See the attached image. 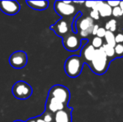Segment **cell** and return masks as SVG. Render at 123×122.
Here are the masks:
<instances>
[{
  "instance_id": "obj_1",
  "label": "cell",
  "mask_w": 123,
  "mask_h": 122,
  "mask_svg": "<svg viewBox=\"0 0 123 122\" xmlns=\"http://www.w3.org/2000/svg\"><path fill=\"white\" fill-rule=\"evenodd\" d=\"M91 68L96 75H103L108 69L109 60L102 48L96 49L94 56L91 61Z\"/></svg>"
},
{
  "instance_id": "obj_2",
  "label": "cell",
  "mask_w": 123,
  "mask_h": 122,
  "mask_svg": "<svg viewBox=\"0 0 123 122\" xmlns=\"http://www.w3.org/2000/svg\"><path fill=\"white\" fill-rule=\"evenodd\" d=\"M83 68V60L80 57L73 55L69 57L65 63V71L69 77L75 78L79 76Z\"/></svg>"
},
{
  "instance_id": "obj_3",
  "label": "cell",
  "mask_w": 123,
  "mask_h": 122,
  "mask_svg": "<svg viewBox=\"0 0 123 122\" xmlns=\"http://www.w3.org/2000/svg\"><path fill=\"white\" fill-rule=\"evenodd\" d=\"M12 94L18 99H27L32 95L33 89L27 82L20 80L13 85Z\"/></svg>"
},
{
  "instance_id": "obj_4",
  "label": "cell",
  "mask_w": 123,
  "mask_h": 122,
  "mask_svg": "<svg viewBox=\"0 0 123 122\" xmlns=\"http://www.w3.org/2000/svg\"><path fill=\"white\" fill-rule=\"evenodd\" d=\"M49 97H52L66 105L70 100V90L64 85H56L51 87L49 91Z\"/></svg>"
},
{
  "instance_id": "obj_5",
  "label": "cell",
  "mask_w": 123,
  "mask_h": 122,
  "mask_svg": "<svg viewBox=\"0 0 123 122\" xmlns=\"http://www.w3.org/2000/svg\"><path fill=\"white\" fill-rule=\"evenodd\" d=\"M8 62L13 69L20 70L25 68L28 63L27 54L23 50L15 51L10 55Z\"/></svg>"
},
{
  "instance_id": "obj_6",
  "label": "cell",
  "mask_w": 123,
  "mask_h": 122,
  "mask_svg": "<svg viewBox=\"0 0 123 122\" xmlns=\"http://www.w3.org/2000/svg\"><path fill=\"white\" fill-rule=\"evenodd\" d=\"M72 3L68 4V3H65L64 1H56L55 3L54 8L60 16L63 17V18L70 17L74 15L76 12L75 6H74Z\"/></svg>"
},
{
  "instance_id": "obj_7",
  "label": "cell",
  "mask_w": 123,
  "mask_h": 122,
  "mask_svg": "<svg viewBox=\"0 0 123 122\" xmlns=\"http://www.w3.org/2000/svg\"><path fill=\"white\" fill-rule=\"evenodd\" d=\"M63 45L67 50L76 51L80 48L81 40L75 34H68L63 38Z\"/></svg>"
},
{
  "instance_id": "obj_8",
  "label": "cell",
  "mask_w": 123,
  "mask_h": 122,
  "mask_svg": "<svg viewBox=\"0 0 123 122\" xmlns=\"http://www.w3.org/2000/svg\"><path fill=\"white\" fill-rule=\"evenodd\" d=\"M0 10L6 15H16L20 10V4L17 1H0Z\"/></svg>"
},
{
  "instance_id": "obj_9",
  "label": "cell",
  "mask_w": 123,
  "mask_h": 122,
  "mask_svg": "<svg viewBox=\"0 0 123 122\" xmlns=\"http://www.w3.org/2000/svg\"><path fill=\"white\" fill-rule=\"evenodd\" d=\"M52 30L58 36L64 38L69 34L70 31V25L69 23L65 19V18H61L59 21H57L55 24H53L50 27Z\"/></svg>"
},
{
  "instance_id": "obj_10",
  "label": "cell",
  "mask_w": 123,
  "mask_h": 122,
  "mask_svg": "<svg viewBox=\"0 0 123 122\" xmlns=\"http://www.w3.org/2000/svg\"><path fill=\"white\" fill-rule=\"evenodd\" d=\"M66 105H64L63 103L60 102L57 99H54L52 97H49L48 96L47 100H46V104H45V110L48 112L51 113V114H55L56 112L65 109Z\"/></svg>"
},
{
  "instance_id": "obj_11",
  "label": "cell",
  "mask_w": 123,
  "mask_h": 122,
  "mask_svg": "<svg viewBox=\"0 0 123 122\" xmlns=\"http://www.w3.org/2000/svg\"><path fill=\"white\" fill-rule=\"evenodd\" d=\"M75 25L77 27V29H80V32L84 31V32L87 33L88 34H92V29L94 27V20L90 17H86L83 19H80L79 21H76Z\"/></svg>"
},
{
  "instance_id": "obj_12",
  "label": "cell",
  "mask_w": 123,
  "mask_h": 122,
  "mask_svg": "<svg viewBox=\"0 0 123 122\" xmlns=\"http://www.w3.org/2000/svg\"><path fill=\"white\" fill-rule=\"evenodd\" d=\"M54 122H71V109H64L54 114Z\"/></svg>"
},
{
  "instance_id": "obj_13",
  "label": "cell",
  "mask_w": 123,
  "mask_h": 122,
  "mask_svg": "<svg viewBox=\"0 0 123 122\" xmlns=\"http://www.w3.org/2000/svg\"><path fill=\"white\" fill-rule=\"evenodd\" d=\"M26 4L29 5L32 9L34 10H45L49 7V2L45 0H41V1H26Z\"/></svg>"
},
{
  "instance_id": "obj_14",
  "label": "cell",
  "mask_w": 123,
  "mask_h": 122,
  "mask_svg": "<svg viewBox=\"0 0 123 122\" xmlns=\"http://www.w3.org/2000/svg\"><path fill=\"white\" fill-rule=\"evenodd\" d=\"M95 51H96V49H95L91 44H89V45H86V47L83 49L81 54H82L83 58L86 59V61L91 62L93 56H94Z\"/></svg>"
},
{
  "instance_id": "obj_15",
  "label": "cell",
  "mask_w": 123,
  "mask_h": 122,
  "mask_svg": "<svg viewBox=\"0 0 123 122\" xmlns=\"http://www.w3.org/2000/svg\"><path fill=\"white\" fill-rule=\"evenodd\" d=\"M111 11H112V8L107 4L106 2H103L101 7L98 10L100 17H103V18L111 16Z\"/></svg>"
},
{
  "instance_id": "obj_16",
  "label": "cell",
  "mask_w": 123,
  "mask_h": 122,
  "mask_svg": "<svg viewBox=\"0 0 123 122\" xmlns=\"http://www.w3.org/2000/svg\"><path fill=\"white\" fill-rule=\"evenodd\" d=\"M105 39L106 41V44L111 46V47H115L116 46V41H115V34L111 33V31H106L105 34Z\"/></svg>"
},
{
  "instance_id": "obj_17",
  "label": "cell",
  "mask_w": 123,
  "mask_h": 122,
  "mask_svg": "<svg viewBox=\"0 0 123 122\" xmlns=\"http://www.w3.org/2000/svg\"><path fill=\"white\" fill-rule=\"evenodd\" d=\"M101 48L107 58H114V56L116 55L114 48L111 47V46L108 45V44H103Z\"/></svg>"
},
{
  "instance_id": "obj_18",
  "label": "cell",
  "mask_w": 123,
  "mask_h": 122,
  "mask_svg": "<svg viewBox=\"0 0 123 122\" xmlns=\"http://www.w3.org/2000/svg\"><path fill=\"white\" fill-rule=\"evenodd\" d=\"M105 29L106 31H111V33L117 30V21L116 19H111L105 23Z\"/></svg>"
},
{
  "instance_id": "obj_19",
  "label": "cell",
  "mask_w": 123,
  "mask_h": 122,
  "mask_svg": "<svg viewBox=\"0 0 123 122\" xmlns=\"http://www.w3.org/2000/svg\"><path fill=\"white\" fill-rule=\"evenodd\" d=\"M91 45H92L96 49H100V48H101L102 45H103V40H102V39H100V38L95 37L94 39H92Z\"/></svg>"
},
{
  "instance_id": "obj_20",
  "label": "cell",
  "mask_w": 123,
  "mask_h": 122,
  "mask_svg": "<svg viewBox=\"0 0 123 122\" xmlns=\"http://www.w3.org/2000/svg\"><path fill=\"white\" fill-rule=\"evenodd\" d=\"M115 50V54H117L118 57H122L123 56V44H117L114 47Z\"/></svg>"
},
{
  "instance_id": "obj_21",
  "label": "cell",
  "mask_w": 123,
  "mask_h": 122,
  "mask_svg": "<svg viewBox=\"0 0 123 122\" xmlns=\"http://www.w3.org/2000/svg\"><path fill=\"white\" fill-rule=\"evenodd\" d=\"M43 120H44V122H53L54 121V116L51 114V113L48 112V111H44L43 116H41Z\"/></svg>"
},
{
  "instance_id": "obj_22",
  "label": "cell",
  "mask_w": 123,
  "mask_h": 122,
  "mask_svg": "<svg viewBox=\"0 0 123 122\" xmlns=\"http://www.w3.org/2000/svg\"><path fill=\"white\" fill-rule=\"evenodd\" d=\"M111 15H113L114 17H122L123 15L122 10L120 8V7H116V8H112L111 11Z\"/></svg>"
},
{
  "instance_id": "obj_23",
  "label": "cell",
  "mask_w": 123,
  "mask_h": 122,
  "mask_svg": "<svg viewBox=\"0 0 123 122\" xmlns=\"http://www.w3.org/2000/svg\"><path fill=\"white\" fill-rule=\"evenodd\" d=\"M116 44H123V33H118L117 35H115Z\"/></svg>"
},
{
  "instance_id": "obj_24",
  "label": "cell",
  "mask_w": 123,
  "mask_h": 122,
  "mask_svg": "<svg viewBox=\"0 0 123 122\" xmlns=\"http://www.w3.org/2000/svg\"><path fill=\"white\" fill-rule=\"evenodd\" d=\"M90 18H92V19L95 20H99L100 18V14H99V12L96 11V10H91V13H90Z\"/></svg>"
},
{
  "instance_id": "obj_25",
  "label": "cell",
  "mask_w": 123,
  "mask_h": 122,
  "mask_svg": "<svg viewBox=\"0 0 123 122\" xmlns=\"http://www.w3.org/2000/svg\"><path fill=\"white\" fill-rule=\"evenodd\" d=\"M105 32H106V30H105L104 28H99L98 30H97V33H96V37L102 39L103 37H105Z\"/></svg>"
},
{
  "instance_id": "obj_26",
  "label": "cell",
  "mask_w": 123,
  "mask_h": 122,
  "mask_svg": "<svg viewBox=\"0 0 123 122\" xmlns=\"http://www.w3.org/2000/svg\"><path fill=\"white\" fill-rule=\"evenodd\" d=\"M106 3L111 8L118 7L119 4H120V1H110V2H106Z\"/></svg>"
},
{
  "instance_id": "obj_27",
  "label": "cell",
  "mask_w": 123,
  "mask_h": 122,
  "mask_svg": "<svg viewBox=\"0 0 123 122\" xmlns=\"http://www.w3.org/2000/svg\"><path fill=\"white\" fill-rule=\"evenodd\" d=\"M102 3H103V2H102V1H96V3H95L94 7L92 8V10H96V11H98V10L100 9V7H101Z\"/></svg>"
},
{
  "instance_id": "obj_28",
  "label": "cell",
  "mask_w": 123,
  "mask_h": 122,
  "mask_svg": "<svg viewBox=\"0 0 123 122\" xmlns=\"http://www.w3.org/2000/svg\"><path fill=\"white\" fill-rule=\"evenodd\" d=\"M86 6L89 8H92L94 7L95 3H96V1H88V2H86Z\"/></svg>"
},
{
  "instance_id": "obj_29",
  "label": "cell",
  "mask_w": 123,
  "mask_h": 122,
  "mask_svg": "<svg viewBox=\"0 0 123 122\" xmlns=\"http://www.w3.org/2000/svg\"><path fill=\"white\" fill-rule=\"evenodd\" d=\"M99 28H100V26H99L98 24H94V27H93V29H92V34H93V35H96Z\"/></svg>"
},
{
  "instance_id": "obj_30",
  "label": "cell",
  "mask_w": 123,
  "mask_h": 122,
  "mask_svg": "<svg viewBox=\"0 0 123 122\" xmlns=\"http://www.w3.org/2000/svg\"><path fill=\"white\" fill-rule=\"evenodd\" d=\"M34 120H35V122H44V120L41 118V116H37L34 118Z\"/></svg>"
},
{
  "instance_id": "obj_31",
  "label": "cell",
  "mask_w": 123,
  "mask_h": 122,
  "mask_svg": "<svg viewBox=\"0 0 123 122\" xmlns=\"http://www.w3.org/2000/svg\"><path fill=\"white\" fill-rule=\"evenodd\" d=\"M119 7H120V8L122 10V12H123V1L120 2V4H119Z\"/></svg>"
},
{
  "instance_id": "obj_32",
  "label": "cell",
  "mask_w": 123,
  "mask_h": 122,
  "mask_svg": "<svg viewBox=\"0 0 123 122\" xmlns=\"http://www.w3.org/2000/svg\"><path fill=\"white\" fill-rule=\"evenodd\" d=\"M26 122H35V120H34V118H30V119H29Z\"/></svg>"
},
{
  "instance_id": "obj_33",
  "label": "cell",
  "mask_w": 123,
  "mask_h": 122,
  "mask_svg": "<svg viewBox=\"0 0 123 122\" xmlns=\"http://www.w3.org/2000/svg\"><path fill=\"white\" fill-rule=\"evenodd\" d=\"M13 122H24V121H20V120H18V121H13Z\"/></svg>"
}]
</instances>
